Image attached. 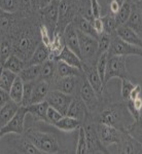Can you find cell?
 I'll list each match as a JSON object with an SVG mask.
<instances>
[{
  "mask_svg": "<svg viewBox=\"0 0 142 154\" xmlns=\"http://www.w3.org/2000/svg\"><path fill=\"white\" fill-rule=\"evenodd\" d=\"M116 35L121 37L123 40L127 41L128 43H131L133 45L139 46L142 48V37L139 36L133 29H131L127 25L118 27L116 30Z\"/></svg>",
  "mask_w": 142,
  "mask_h": 154,
  "instance_id": "20",
  "label": "cell"
},
{
  "mask_svg": "<svg viewBox=\"0 0 142 154\" xmlns=\"http://www.w3.org/2000/svg\"><path fill=\"white\" fill-rule=\"evenodd\" d=\"M64 40H65V44L67 48H70L72 51H74L80 58V48H79V39L78 34H77V29L72 23L67 25V27L64 30Z\"/></svg>",
  "mask_w": 142,
  "mask_h": 154,
  "instance_id": "17",
  "label": "cell"
},
{
  "mask_svg": "<svg viewBox=\"0 0 142 154\" xmlns=\"http://www.w3.org/2000/svg\"><path fill=\"white\" fill-rule=\"evenodd\" d=\"M97 131H98V135L101 142L106 147L112 145V144L118 145L121 143V136H123V131H124L114 128V126L105 125V123H101V122H97Z\"/></svg>",
  "mask_w": 142,
  "mask_h": 154,
  "instance_id": "12",
  "label": "cell"
},
{
  "mask_svg": "<svg viewBox=\"0 0 142 154\" xmlns=\"http://www.w3.org/2000/svg\"><path fill=\"white\" fill-rule=\"evenodd\" d=\"M42 65H27L19 76L23 79L24 82H33L40 76Z\"/></svg>",
  "mask_w": 142,
  "mask_h": 154,
  "instance_id": "30",
  "label": "cell"
},
{
  "mask_svg": "<svg viewBox=\"0 0 142 154\" xmlns=\"http://www.w3.org/2000/svg\"><path fill=\"white\" fill-rule=\"evenodd\" d=\"M91 7L94 18H101L102 17V6L98 0H91Z\"/></svg>",
  "mask_w": 142,
  "mask_h": 154,
  "instance_id": "47",
  "label": "cell"
},
{
  "mask_svg": "<svg viewBox=\"0 0 142 154\" xmlns=\"http://www.w3.org/2000/svg\"><path fill=\"white\" fill-rule=\"evenodd\" d=\"M112 78L119 79H131L133 80V77L131 76L130 72L127 68V57L123 56H111L108 59L107 63V69L104 78L105 85Z\"/></svg>",
  "mask_w": 142,
  "mask_h": 154,
  "instance_id": "4",
  "label": "cell"
},
{
  "mask_svg": "<svg viewBox=\"0 0 142 154\" xmlns=\"http://www.w3.org/2000/svg\"><path fill=\"white\" fill-rule=\"evenodd\" d=\"M24 85L25 82L23 81V79L21 78L19 75L14 80V84H12L9 94H11V100H14L17 103L21 104L22 105V101H23V95H24Z\"/></svg>",
  "mask_w": 142,
  "mask_h": 154,
  "instance_id": "34",
  "label": "cell"
},
{
  "mask_svg": "<svg viewBox=\"0 0 142 154\" xmlns=\"http://www.w3.org/2000/svg\"><path fill=\"white\" fill-rule=\"evenodd\" d=\"M25 107H26L27 113L33 119L47 122V109L49 107V104L46 101L40 102V103L30 104V105Z\"/></svg>",
  "mask_w": 142,
  "mask_h": 154,
  "instance_id": "18",
  "label": "cell"
},
{
  "mask_svg": "<svg viewBox=\"0 0 142 154\" xmlns=\"http://www.w3.org/2000/svg\"><path fill=\"white\" fill-rule=\"evenodd\" d=\"M21 106V104L17 103L14 100H11L9 102H7L5 105L1 107V110H0V128L5 125L16 115Z\"/></svg>",
  "mask_w": 142,
  "mask_h": 154,
  "instance_id": "22",
  "label": "cell"
},
{
  "mask_svg": "<svg viewBox=\"0 0 142 154\" xmlns=\"http://www.w3.org/2000/svg\"><path fill=\"white\" fill-rule=\"evenodd\" d=\"M63 114H62L60 111L57 110L56 108L49 106V109H47V122L51 125H54L57 121H59L60 119L63 117Z\"/></svg>",
  "mask_w": 142,
  "mask_h": 154,
  "instance_id": "45",
  "label": "cell"
},
{
  "mask_svg": "<svg viewBox=\"0 0 142 154\" xmlns=\"http://www.w3.org/2000/svg\"><path fill=\"white\" fill-rule=\"evenodd\" d=\"M126 25L131 29H133L139 36L142 37V12L138 5V2L132 4L131 16Z\"/></svg>",
  "mask_w": 142,
  "mask_h": 154,
  "instance_id": "21",
  "label": "cell"
},
{
  "mask_svg": "<svg viewBox=\"0 0 142 154\" xmlns=\"http://www.w3.org/2000/svg\"><path fill=\"white\" fill-rule=\"evenodd\" d=\"M72 24L74 25V27H75L78 31L83 32L84 34H88V35L93 36L97 39L99 38L98 34L95 32L92 23L90 21H88L86 18H84V17L79 16V14L76 16L75 18L73 19V21H72Z\"/></svg>",
  "mask_w": 142,
  "mask_h": 154,
  "instance_id": "29",
  "label": "cell"
},
{
  "mask_svg": "<svg viewBox=\"0 0 142 154\" xmlns=\"http://www.w3.org/2000/svg\"><path fill=\"white\" fill-rule=\"evenodd\" d=\"M138 5H139V7H140V9H141V12H142V0H140V1L138 2Z\"/></svg>",
  "mask_w": 142,
  "mask_h": 154,
  "instance_id": "56",
  "label": "cell"
},
{
  "mask_svg": "<svg viewBox=\"0 0 142 154\" xmlns=\"http://www.w3.org/2000/svg\"><path fill=\"white\" fill-rule=\"evenodd\" d=\"M118 153L121 154H141L142 153V144L128 134L126 131H123L121 143L118 145Z\"/></svg>",
  "mask_w": 142,
  "mask_h": 154,
  "instance_id": "15",
  "label": "cell"
},
{
  "mask_svg": "<svg viewBox=\"0 0 142 154\" xmlns=\"http://www.w3.org/2000/svg\"><path fill=\"white\" fill-rule=\"evenodd\" d=\"M116 1H118V4H119V5H123V4L125 3V2H126L127 1V0H116Z\"/></svg>",
  "mask_w": 142,
  "mask_h": 154,
  "instance_id": "55",
  "label": "cell"
},
{
  "mask_svg": "<svg viewBox=\"0 0 142 154\" xmlns=\"http://www.w3.org/2000/svg\"><path fill=\"white\" fill-rule=\"evenodd\" d=\"M53 2V0H39V8H44L46 6L49 5Z\"/></svg>",
  "mask_w": 142,
  "mask_h": 154,
  "instance_id": "54",
  "label": "cell"
},
{
  "mask_svg": "<svg viewBox=\"0 0 142 154\" xmlns=\"http://www.w3.org/2000/svg\"><path fill=\"white\" fill-rule=\"evenodd\" d=\"M141 94H142V88H141L140 84L137 83L136 85H135V88L132 89L129 100H135V99H137V98H140Z\"/></svg>",
  "mask_w": 142,
  "mask_h": 154,
  "instance_id": "51",
  "label": "cell"
},
{
  "mask_svg": "<svg viewBox=\"0 0 142 154\" xmlns=\"http://www.w3.org/2000/svg\"><path fill=\"white\" fill-rule=\"evenodd\" d=\"M20 11L23 12H33L31 6V0H20Z\"/></svg>",
  "mask_w": 142,
  "mask_h": 154,
  "instance_id": "49",
  "label": "cell"
},
{
  "mask_svg": "<svg viewBox=\"0 0 142 154\" xmlns=\"http://www.w3.org/2000/svg\"><path fill=\"white\" fill-rule=\"evenodd\" d=\"M88 151V144H87L86 131H84V126L81 125L78 128V138H77V143L75 147L76 154H87Z\"/></svg>",
  "mask_w": 142,
  "mask_h": 154,
  "instance_id": "39",
  "label": "cell"
},
{
  "mask_svg": "<svg viewBox=\"0 0 142 154\" xmlns=\"http://www.w3.org/2000/svg\"><path fill=\"white\" fill-rule=\"evenodd\" d=\"M92 25H93V28L95 32L98 34V36L101 35L102 33H104V25L101 18H95Z\"/></svg>",
  "mask_w": 142,
  "mask_h": 154,
  "instance_id": "48",
  "label": "cell"
},
{
  "mask_svg": "<svg viewBox=\"0 0 142 154\" xmlns=\"http://www.w3.org/2000/svg\"><path fill=\"white\" fill-rule=\"evenodd\" d=\"M83 70L87 80L92 85V88L95 89V91L101 98H103L104 86H105V84H104V81L102 80L100 75H99L96 65L90 66V65H86V64H83Z\"/></svg>",
  "mask_w": 142,
  "mask_h": 154,
  "instance_id": "14",
  "label": "cell"
},
{
  "mask_svg": "<svg viewBox=\"0 0 142 154\" xmlns=\"http://www.w3.org/2000/svg\"><path fill=\"white\" fill-rule=\"evenodd\" d=\"M11 100V97L9 91H6L4 89H0V107L5 105L7 102Z\"/></svg>",
  "mask_w": 142,
  "mask_h": 154,
  "instance_id": "50",
  "label": "cell"
},
{
  "mask_svg": "<svg viewBox=\"0 0 142 154\" xmlns=\"http://www.w3.org/2000/svg\"><path fill=\"white\" fill-rule=\"evenodd\" d=\"M56 60L49 59L44 64H42L40 76H39L38 79L46 80L49 84H52L56 79Z\"/></svg>",
  "mask_w": 142,
  "mask_h": 154,
  "instance_id": "28",
  "label": "cell"
},
{
  "mask_svg": "<svg viewBox=\"0 0 142 154\" xmlns=\"http://www.w3.org/2000/svg\"><path fill=\"white\" fill-rule=\"evenodd\" d=\"M49 91H51V84L46 80L37 79L35 82H34L31 104L40 103V102L46 101V96Z\"/></svg>",
  "mask_w": 142,
  "mask_h": 154,
  "instance_id": "19",
  "label": "cell"
},
{
  "mask_svg": "<svg viewBox=\"0 0 142 154\" xmlns=\"http://www.w3.org/2000/svg\"><path fill=\"white\" fill-rule=\"evenodd\" d=\"M91 118L96 122L105 123L121 131H125L127 126L135 121L129 111L126 101L108 104L103 103L100 111Z\"/></svg>",
  "mask_w": 142,
  "mask_h": 154,
  "instance_id": "1",
  "label": "cell"
},
{
  "mask_svg": "<svg viewBox=\"0 0 142 154\" xmlns=\"http://www.w3.org/2000/svg\"><path fill=\"white\" fill-rule=\"evenodd\" d=\"M66 115L78 119V120L81 121L83 123L90 116L88 108H87V106H86V104H84V102L83 101V99H81L79 96L73 97V100H72L70 106H69L68 112H67Z\"/></svg>",
  "mask_w": 142,
  "mask_h": 154,
  "instance_id": "16",
  "label": "cell"
},
{
  "mask_svg": "<svg viewBox=\"0 0 142 154\" xmlns=\"http://www.w3.org/2000/svg\"><path fill=\"white\" fill-rule=\"evenodd\" d=\"M6 144L9 150L6 153H20V154H41L42 152L32 142H30L24 135H19L18 138H11V141L2 142Z\"/></svg>",
  "mask_w": 142,
  "mask_h": 154,
  "instance_id": "10",
  "label": "cell"
},
{
  "mask_svg": "<svg viewBox=\"0 0 142 154\" xmlns=\"http://www.w3.org/2000/svg\"><path fill=\"white\" fill-rule=\"evenodd\" d=\"M59 5L60 4L55 3L53 1L49 5L46 6L44 8H40L38 11L41 23L49 28L52 37H53L55 31H56L57 25H58L59 22Z\"/></svg>",
  "mask_w": 142,
  "mask_h": 154,
  "instance_id": "13",
  "label": "cell"
},
{
  "mask_svg": "<svg viewBox=\"0 0 142 154\" xmlns=\"http://www.w3.org/2000/svg\"><path fill=\"white\" fill-rule=\"evenodd\" d=\"M12 54H14V48H12L11 39L7 36H1V45H0V64L1 66L8 60Z\"/></svg>",
  "mask_w": 142,
  "mask_h": 154,
  "instance_id": "32",
  "label": "cell"
},
{
  "mask_svg": "<svg viewBox=\"0 0 142 154\" xmlns=\"http://www.w3.org/2000/svg\"><path fill=\"white\" fill-rule=\"evenodd\" d=\"M66 46L65 40H64V33L62 32H55L52 39V43L49 46V51H51V57L49 59L56 60L59 57V54L62 53V51Z\"/></svg>",
  "mask_w": 142,
  "mask_h": 154,
  "instance_id": "26",
  "label": "cell"
},
{
  "mask_svg": "<svg viewBox=\"0 0 142 154\" xmlns=\"http://www.w3.org/2000/svg\"><path fill=\"white\" fill-rule=\"evenodd\" d=\"M83 125V122L79 121L78 119L71 117L68 115H64L63 117L60 119L59 121H57L56 123L53 125L57 130L65 131V133H71L73 131L78 130L80 126Z\"/></svg>",
  "mask_w": 142,
  "mask_h": 154,
  "instance_id": "25",
  "label": "cell"
},
{
  "mask_svg": "<svg viewBox=\"0 0 142 154\" xmlns=\"http://www.w3.org/2000/svg\"><path fill=\"white\" fill-rule=\"evenodd\" d=\"M127 106L130 111L131 115L135 120H139L142 118V98H137L135 100H128L127 101Z\"/></svg>",
  "mask_w": 142,
  "mask_h": 154,
  "instance_id": "37",
  "label": "cell"
},
{
  "mask_svg": "<svg viewBox=\"0 0 142 154\" xmlns=\"http://www.w3.org/2000/svg\"><path fill=\"white\" fill-rule=\"evenodd\" d=\"M111 41H112V36L109 35L107 33H102L99 35L98 38V44H99V56L103 53L108 51L109 48H110Z\"/></svg>",
  "mask_w": 142,
  "mask_h": 154,
  "instance_id": "42",
  "label": "cell"
},
{
  "mask_svg": "<svg viewBox=\"0 0 142 154\" xmlns=\"http://www.w3.org/2000/svg\"><path fill=\"white\" fill-rule=\"evenodd\" d=\"M132 4H133L132 2L127 0L123 5L121 6L118 14H115V20H116V23H118V27L123 26V25H126V23L128 22V20L131 16V12H132Z\"/></svg>",
  "mask_w": 142,
  "mask_h": 154,
  "instance_id": "35",
  "label": "cell"
},
{
  "mask_svg": "<svg viewBox=\"0 0 142 154\" xmlns=\"http://www.w3.org/2000/svg\"><path fill=\"white\" fill-rule=\"evenodd\" d=\"M1 11L6 12L20 11V0H1Z\"/></svg>",
  "mask_w": 142,
  "mask_h": 154,
  "instance_id": "43",
  "label": "cell"
},
{
  "mask_svg": "<svg viewBox=\"0 0 142 154\" xmlns=\"http://www.w3.org/2000/svg\"><path fill=\"white\" fill-rule=\"evenodd\" d=\"M110 1H112V0H107V3H109Z\"/></svg>",
  "mask_w": 142,
  "mask_h": 154,
  "instance_id": "58",
  "label": "cell"
},
{
  "mask_svg": "<svg viewBox=\"0 0 142 154\" xmlns=\"http://www.w3.org/2000/svg\"><path fill=\"white\" fill-rule=\"evenodd\" d=\"M121 96L123 101H128L130 98L131 91L132 89L135 88L136 83L133 82V80L131 79H121Z\"/></svg>",
  "mask_w": 142,
  "mask_h": 154,
  "instance_id": "41",
  "label": "cell"
},
{
  "mask_svg": "<svg viewBox=\"0 0 142 154\" xmlns=\"http://www.w3.org/2000/svg\"><path fill=\"white\" fill-rule=\"evenodd\" d=\"M108 6H109V11H110V14H114V16L118 14L119 8H121V5H119L118 2L116 1V0H112V1L109 2Z\"/></svg>",
  "mask_w": 142,
  "mask_h": 154,
  "instance_id": "52",
  "label": "cell"
},
{
  "mask_svg": "<svg viewBox=\"0 0 142 154\" xmlns=\"http://www.w3.org/2000/svg\"><path fill=\"white\" fill-rule=\"evenodd\" d=\"M49 57H51L49 48L40 42L35 51H34V53L30 58L29 62L27 63V65H42V64L46 63L47 60H49Z\"/></svg>",
  "mask_w": 142,
  "mask_h": 154,
  "instance_id": "23",
  "label": "cell"
},
{
  "mask_svg": "<svg viewBox=\"0 0 142 154\" xmlns=\"http://www.w3.org/2000/svg\"><path fill=\"white\" fill-rule=\"evenodd\" d=\"M83 126L86 131L87 144H88V154H96V153H109L106 146L103 145L97 131V122L89 117L84 120Z\"/></svg>",
  "mask_w": 142,
  "mask_h": 154,
  "instance_id": "5",
  "label": "cell"
},
{
  "mask_svg": "<svg viewBox=\"0 0 142 154\" xmlns=\"http://www.w3.org/2000/svg\"><path fill=\"white\" fill-rule=\"evenodd\" d=\"M79 97L83 99V101L86 104L87 108L89 110L90 116L93 117L100 111V109L103 106L104 100L101 98L98 94L95 91V89L92 88V85L89 83L87 78L84 79L83 85L79 91Z\"/></svg>",
  "mask_w": 142,
  "mask_h": 154,
  "instance_id": "6",
  "label": "cell"
},
{
  "mask_svg": "<svg viewBox=\"0 0 142 154\" xmlns=\"http://www.w3.org/2000/svg\"><path fill=\"white\" fill-rule=\"evenodd\" d=\"M33 121L34 125L27 126L23 134L30 142L33 143L42 153L56 154L67 152L60 146L58 136L44 128V125L47 122L38 121L35 119H33Z\"/></svg>",
  "mask_w": 142,
  "mask_h": 154,
  "instance_id": "2",
  "label": "cell"
},
{
  "mask_svg": "<svg viewBox=\"0 0 142 154\" xmlns=\"http://www.w3.org/2000/svg\"><path fill=\"white\" fill-rule=\"evenodd\" d=\"M53 1L55 2V3H58V4H60V3H61L62 0H53Z\"/></svg>",
  "mask_w": 142,
  "mask_h": 154,
  "instance_id": "57",
  "label": "cell"
},
{
  "mask_svg": "<svg viewBox=\"0 0 142 154\" xmlns=\"http://www.w3.org/2000/svg\"><path fill=\"white\" fill-rule=\"evenodd\" d=\"M80 48V59L83 64L86 65H96L99 58V44L98 39L95 37L84 34L77 30Z\"/></svg>",
  "mask_w": 142,
  "mask_h": 154,
  "instance_id": "3",
  "label": "cell"
},
{
  "mask_svg": "<svg viewBox=\"0 0 142 154\" xmlns=\"http://www.w3.org/2000/svg\"><path fill=\"white\" fill-rule=\"evenodd\" d=\"M56 75L57 77H67V76L84 77V73L83 69L70 66L68 64L64 63V62L60 61V60H56Z\"/></svg>",
  "mask_w": 142,
  "mask_h": 154,
  "instance_id": "24",
  "label": "cell"
},
{
  "mask_svg": "<svg viewBox=\"0 0 142 154\" xmlns=\"http://www.w3.org/2000/svg\"><path fill=\"white\" fill-rule=\"evenodd\" d=\"M108 59H109V54H108V51H106V53H103L102 54L99 56L98 60H97V63H96L97 70H98L99 75H100V77L102 78V80L103 81H104V78H105V73H106V69H107Z\"/></svg>",
  "mask_w": 142,
  "mask_h": 154,
  "instance_id": "40",
  "label": "cell"
},
{
  "mask_svg": "<svg viewBox=\"0 0 142 154\" xmlns=\"http://www.w3.org/2000/svg\"><path fill=\"white\" fill-rule=\"evenodd\" d=\"M39 34H40V38H41V42L43 44H46V46H51V43H52V39L53 37H51V32H49V28L43 24H40L39 26Z\"/></svg>",
  "mask_w": 142,
  "mask_h": 154,
  "instance_id": "46",
  "label": "cell"
},
{
  "mask_svg": "<svg viewBox=\"0 0 142 154\" xmlns=\"http://www.w3.org/2000/svg\"><path fill=\"white\" fill-rule=\"evenodd\" d=\"M73 100V96L68 94L62 93L57 89H51L46 96V101L49 104V106L56 108L63 115H66L68 112L69 106Z\"/></svg>",
  "mask_w": 142,
  "mask_h": 154,
  "instance_id": "11",
  "label": "cell"
},
{
  "mask_svg": "<svg viewBox=\"0 0 142 154\" xmlns=\"http://www.w3.org/2000/svg\"><path fill=\"white\" fill-rule=\"evenodd\" d=\"M86 76H67L57 77L51 84V89H57L62 93L68 94L73 97L79 96V91L83 85Z\"/></svg>",
  "mask_w": 142,
  "mask_h": 154,
  "instance_id": "7",
  "label": "cell"
},
{
  "mask_svg": "<svg viewBox=\"0 0 142 154\" xmlns=\"http://www.w3.org/2000/svg\"><path fill=\"white\" fill-rule=\"evenodd\" d=\"M27 110L25 106H21L16 115L12 117L4 126L0 128V137L3 138L9 134L14 135H23L25 131V122L27 119Z\"/></svg>",
  "mask_w": 142,
  "mask_h": 154,
  "instance_id": "8",
  "label": "cell"
},
{
  "mask_svg": "<svg viewBox=\"0 0 142 154\" xmlns=\"http://www.w3.org/2000/svg\"><path fill=\"white\" fill-rule=\"evenodd\" d=\"M31 6H32V11L33 12H38L39 11V0H31Z\"/></svg>",
  "mask_w": 142,
  "mask_h": 154,
  "instance_id": "53",
  "label": "cell"
},
{
  "mask_svg": "<svg viewBox=\"0 0 142 154\" xmlns=\"http://www.w3.org/2000/svg\"><path fill=\"white\" fill-rule=\"evenodd\" d=\"M34 82H35V81H33V82H25L22 106H28V105L31 104V99H32V93H33Z\"/></svg>",
  "mask_w": 142,
  "mask_h": 154,
  "instance_id": "44",
  "label": "cell"
},
{
  "mask_svg": "<svg viewBox=\"0 0 142 154\" xmlns=\"http://www.w3.org/2000/svg\"><path fill=\"white\" fill-rule=\"evenodd\" d=\"M18 74L14 73L12 71L5 68H1V75H0V89H4L9 91L14 84Z\"/></svg>",
  "mask_w": 142,
  "mask_h": 154,
  "instance_id": "33",
  "label": "cell"
},
{
  "mask_svg": "<svg viewBox=\"0 0 142 154\" xmlns=\"http://www.w3.org/2000/svg\"><path fill=\"white\" fill-rule=\"evenodd\" d=\"M109 57L111 56H123V57H130L137 56L142 58V48L139 46L133 45L131 43H128L127 41L123 40L118 35L112 36L110 48L108 49Z\"/></svg>",
  "mask_w": 142,
  "mask_h": 154,
  "instance_id": "9",
  "label": "cell"
},
{
  "mask_svg": "<svg viewBox=\"0 0 142 154\" xmlns=\"http://www.w3.org/2000/svg\"><path fill=\"white\" fill-rule=\"evenodd\" d=\"M56 60H60V61L64 62V63L68 64L70 66L83 69V61H81V59L74 51H72L70 48H67V46L64 48L62 53L59 54V57Z\"/></svg>",
  "mask_w": 142,
  "mask_h": 154,
  "instance_id": "27",
  "label": "cell"
},
{
  "mask_svg": "<svg viewBox=\"0 0 142 154\" xmlns=\"http://www.w3.org/2000/svg\"><path fill=\"white\" fill-rule=\"evenodd\" d=\"M101 19L104 25V33H107L111 36L116 35V30H118V26L116 23L115 16L112 14H108L106 16H102Z\"/></svg>",
  "mask_w": 142,
  "mask_h": 154,
  "instance_id": "36",
  "label": "cell"
},
{
  "mask_svg": "<svg viewBox=\"0 0 142 154\" xmlns=\"http://www.w3.org/2000/svg\"><path fill=\"white\" fill-rule=\"evenodd\" d=\"M26 66H27L26 62L23 61L21 58H19L18 56H16V54H11V56L8 58V60H7L5 63L1 66V68L8 69V70H11L14 72V73H16L19 75Z\"/></svg>",
  "mask_w": 142,
  "mask_h": 154,
  "instance_id": "31",
  "label": "cell"
},
{
  "mask_svg": "<svg viewBox=\"0 0 142 154\" xmlns=\"http://www.w3.org/2000/svg\"><path fill=\"white\" fill-rule=\"evenodd\" d=\"M125 131L128 134H130L139 143L142 144V118L139 120H135L133 123L127 126Z\"/></svg>",
  "mask_w": 142,
  "mask_h": 154,
  "instance_id": "38",
  "label": "cell"
}]
</instances>
